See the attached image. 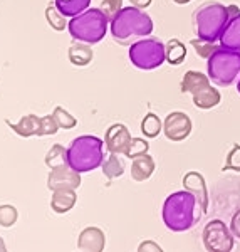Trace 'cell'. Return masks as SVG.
Listing matches in <instances>:
<instances>
[{
  "label": "cell",
  "instance_id": "1",
  "mask_svg": "<svg viewBox=\"0 0 240 252\" xmlns=\"http://www.w3.org/2000/svg\"><path fill=\"white\" fill-rule=\"evenodd\" d=\"M203 215L205 214L202 212L197 197L188 190L168 195L161 212L163 223L172 232H186L193 229L202 220Z\"/></svg>",
  "mask_w": 240,
  "mask_h": 252
},
{
  "label": "cell",
  "instance_id": "2",
  "mask_svg": "<svg viewBox=\"0 0 240 252\" xmlns=\"http://www.w3.org/2000/svg\"><path fill=\"white\" fill-rule=\"evenodd\" d=\"M153 20L143 9L123 7L109 20V31L115 42L121 46H131L136 40L148 37L153 32Z\"/></svg>",
  "mask_w": 240,
  "mask_h": 252
},
{
  "label": "cell",
  "instance_id": "3",
  "mask_svg": "<svg viewBox=\"0 0 240 252\" xmlns=\"http://www.w3.org/2000/svg\"><path fill=\"white\" fill-rule=\"evenodd\" d=\"M230 19V7H225L217 0L203 2L192 14V26L198 39L217 42Z\"/></svg>",
  "mask_w": 240,
  "mask_h": 252
},
{
  "label": "cell",
  "instance_id": "4",
  "mask_svg": "<svg viewBox=\"0 0 240 252\" xmlns=\"http://www.w3.org/2000/svg\"><path fill=\"white\" fill-rule=\"evenodd\" d=\"M104 160V141L97 136H77L67 146V163L72 170L86 173L101 166Z\"/></svg>",
  "mask_w": 240,
  "mask_h": 252
},
{
  "label": "cell",
  "instance_id": "5",
  "mask_svg": "<svg viewBox=\"0 0 240 252\" xmlns=\"http://www.w3.org/2000/svg\"><path fill=\"white\" fill-rule=\"evenodd\" d=\"M109 19L104 14L103 9H86L83 14L71 17L67 24V31L71 37L77 42H84L89 46L101 42L104 39L109 27Z\"/></svg>",
  "mask_w": 240,
  "mask_h": 252
},
{
  "label": "cell",
  "instance_id": "6",
  "mask_svg": "<svg viewBox=\"0 0 240 252\" xmlns=\"http://www.w3.org/2000/svg\"><path fill=\"white\" fill-rule=\"evenodd\" d=\"M207 76L220 88L232 86L240 76V51L218 46L207 59Z\"/></svg>",
  "mask_w": 240,
  "mask_h": 252
},
{
  "label": "cell",
  "instance_id": "7",
  "mask_svg": "<svg viewBox=\"0 0 240 252\" xmlns=\"http://www.w3.org/2000/svg\"><path fill=\"white\" fill-rule=\"evenodd\" d=\"M181 93H190L193 104L198 109H211L220 103L222 96L218 89L211 86L210 78L198 71H186L180 84Z\"/></svg>",
  "mask_w": 240,
  "mask_h": 252
},
{
  "label": "cell",
  "instance_id": "8",
  "mask_svg": "<svg viewBox=\"0 0 240 252\" xmlns=\"http://www.w3.org/2000/svg\"><path fill=\"white\" fill-rule=\"evenodd\" d=\"M129 61L138 69L153 71L166 61L165 44L156 37H143L131 44Z\"/></svg>",
  "mask_w": 240,
  "mask_h": 252
},
{
  "label": "cell",
  "instance_id": "9",
  "mask_svg": "<svg viewBox=\"0 0 240 252\" xmlns=\"http://www.w3.org/2000/svg\"><path fill=\"white\" fill-rule=\"evenodd\" d=\"M5 123L9 125L10 129H14V131L22 138L56 135L59 129V126L56 123L52 115H47V116L27 115V116H24L19 123H10L9 120H5Z\"/></svg>",
  "mask_w": 240,
  "mask_h": 252
},
{
  "label": "cell",
  "instance_id": "10",
  "mask_svg": "<svg viewBox=\"0 0 240 252\" xmlns=\"http://www.w3.org/2000/svg\"><path fill=\"white\" fill-rule=\"evenodd\" d=\"M203 246L207 251L229 252L234 249V234L222 220H210L203 229Z\"/></svg>",
  "mask_w": 240,
  "mask_h": 252
},
{
  "label": "cell",
  "instance_id": "11",
  "mask_svg": "<svg viewBox=\"0 0 240 252\" xmlns=\"http://www.w3.org/2000/svg\"><path fill=\"white\" fill-rule=\"evenodd\" d=\"M163 131L170 141L180 143V141L186 140L190 136V133H192V120L185 113L173 111L165 118Z\"/></svg>",
  "mask_w": 240,
  "mask_h": 252
},
{
  "label": "cell",
  "instance_id": "12",
  "mask_svg": "<svg viewBox=\"0 0 240 252\" xmlns=\"http://www.w3.org/2000/svg\"><path fill=\"white\" fill-rule=\"evenodd\" d=\"M81 187V173L72 170L69 163L59 165L51 168V173L47 177V189L49 190H60V189H71L76 190Z\"/></svg>",
  "mask_w": 240,
  "mask_h": 252
},
{
  "label": "cell",
  "instance_id": "13",
  "mask_svg": "<svg viewBox=\"0 0 240 252\" xmlns=\"http://www.w3.org/2000/svg\"><path fill=\"white\" fill-rule=\"evenodd\" d=\"M129 141H131V135L129 129L124 125L116 123L111 125L106 131L104 145L109 153H118V155H124L126 148H128Z\"/></svg>",
  "mask_w": 240,
  "mask_h": 252
},
{
  "label": "cell",
  "instance_id": "14",
  "mask_svg": "<svg viewBox=\"0 0 240 252\" xmlns=\"http://www.w3.org/2000/svg\"><path fill=\"white\" fill-rule=\"evenodd\" d=\"M230 7V19L220 35V46L240 51V9L237 5Z\"/></svg>",
  "mask_w": 240,
  "mask_h": 252
},
{
  "label": "cell",
  "instance_id": "15",
  "mask_svg": "<svg viewBox=\"0 0 240 252\" xmlns=\"http://www.w3.org/2000/svg\"><path fill=\"white\" fill-rule=\"evenodd\" d=\"M183 187H185V190L192 192L195 197H197L202 212L207 214L210 198H209V190H207V184H205L203 175L198 172H188L183 177Z\"/></svg>",
  "mask_w": 240,
  "mask_h": 252
},
{
  "label": "cell",
  "instance_id": "16",
  "mask_svg": "<svg viewBox=\"0 0 240 252\" xmlns=\"http://www.w3.org/2000/svg\"><path fill=\"white\" fill-rule=\"evenodd\" d=\"M104 246H106L104 232L101 229H97V227H86L79 234V241H77V249L79 251L101 252L104 251Z\"/></svg>",
  "mask_w": 240,
  "mask_h": 252
},
{
  "label": "cell",
  "instance_id": "17",
  "mask_svg": "<svg viewBox=\"0 0 240 252\" xmlns=\"http://www.w3.org/2000/svg\"><path fill=\"white\" fill-rule=\"evenodd\" d=\"M77 202V195L71 189H60L54 190L51 198V207L56 214H67L69 210L74 209Z\"/></svg>",
  "mask_w": 240,
  "mask_h": 252
},
{
  "label": "cell",
  "instance_id": "18",
  "mask_svg": "<svg viewBox=\"0 0 240 252\" xmlns=\"http://www.w3.org/2000/svg\"><path fill=\"white\" fill-rule=\"evenodd\" d=\"M154 166H156L154 165V160L148 155V153L133 158L131 160V178L135 182L148 180L154 172Z\"/></svg>",
  "mask_w": 240,
  "mask_h": 252
},
{
  "label": "cell",
  "instance_id": "19",
  "mask_svg": "<svg viewBox=\"0 0 240 252\" xmlns=\"http://www.w3.org/2000/svg\"><path fill=\"white\" fill-rule=\"evenodd\" d=\"M67 56H69V61H71L72 66L84 67L92 61V58H94V52H92V49H91L89 44L77 42V40H76V42L69 47Z\"/></svg>",
  "mask_w": 240,
  "mask_h": 252
},
{
  "label": "cell",
  "instance_id": "20",
  "mask_svg": "<svg viewBox=\"0 0 240 252\" xmlns=\"http://www.w3.org/2000/svg\"><path fill=\"white\" fill-rule=\"evenodd\" d=\"M101 168H103V173L108 180H115V178L124 173V161L118 157V153H109V155L104 157Z\"/></svg>",
  "mask_w": 240,
  "mask_h": 252
},
{
  "label": "cell",
  "instance_id": "21",
  "mask_svg": "<svg viewBox=\"0 0 240 252\" xmlns=\"http://www.w3.org/2000/svg\"><path fill=\"white\" fill-rule=\"evenodd\" d=\"M54 3L60 14H64L66 17H76L89 9L91 0H54Z\"/></svg>",
  "mask_w": 240,
  "mask_h": 252
},
{
  "label": "cell",
  "instance_id": "22",
  "mask_svg": "<svg viewBox=\"0 0 240 252\" xmlns=\"http://www.w3.org/2000/svg\"><path fill=\"white\" fill-rule=\"evenodd\" d=\"M165 51H166V61L172 66H178L181 64L186 58V47L185 44H181L178 39H170L165 44Z\"/></svg>",
  "mask_w": 240,
  "mask_h": 252
},
{
  "label": "cell",
  "instance_id": "23",
  "mask_svg": "<svg viewBox=\"0 0 240 252\" xmlns=\"http://www.w3.org/2000/svg\"><path fill=\"white\" fill-rule=\"evenodd\" d=\"M46 19H47V24H49V26H51L54 31L62 32L64 29H67L69 20H67L66 15L60 14L59 9L56 7V3H54V2L47 3V7H46Z\"/></svg>",
  "mask_w": 240,
  "mask_h": 252
},
{
  "label": "cell",
  "instance_id": "24",
  "mask_svg": "<svg viewBox=\"0 0 240 252\" xmlns=\"http://www.w3.org/2000/svg\"><path fill=\"white\" fill-rule=\"evenodd\" d=\"M161 129H163L161 120L154 113H148L141 121V131L146 138H156L161 133Z\"/></svg>",
  "mask_w": 240,
  "mask_h": 252
},
{
  "label": "cell",
  "instance_id": "25",
  "mask_svg": "<svg viewBox=\"0 0 240 252\" xmlns=\"http://www.w3.org/2000/svg\"><path fill=\"white\" fill-rule=\"evenodd\" d=\"M67 163V148H64L62 145H54L46 155V165L49 168H54L59 165Z\"/></svg>",
  "mask_w": 240,
  "mask_h": 252
},
{
  "label": "cell",
  "instance_id": "26",
  "mask_svg": "<svg viewBox=\"0 0 240 252\" xmlns=\"http://www.w3.org/2000/svg\"><path fill=\"white\" fill-rule=\"evenodd\" d=\"M148 150H150V143L146 140H143V138H131V141H129L128 148L124 152V157L133 160V158L148 153Z\"/></svg>",
  "mask_w": 240,
  "mask_h": 252
},
{
  "label": "cell",
  "instance_id": "27",
  "mask_svg": "<svg viewBox=\"0 0 240 252\" xmlns=\"http://www.w3.org/2000/svg\"><path fill=\"white\" fill-rule=\"evenodd\" d=\"M52 116H54L56 123H58V126H59V129H71V128H74V126H77L76 118L72 116L69 111H66L64 108H60V106H58L54 109Z\"/></svg>",
  "mask_w": 240,
  "mask_h": 252
},
{
  "label": "cell",
  "instance_id": "28",
  "mask_svg": "<svg viewBox=\"0 0 240 252\" xmlns=\"http://www.w3.org/2000/svg\"><path fill=\"white\" fill-rule=\"evenodd\" d=\"M19 219V214H17V209L14 205H0V227H9L15 225Z\"/></svg>",
  "mask_w": 240,
  "mask_h": 252
},
{
  "label": "cell",
  "instance_id": "29",
  "mask_svg": "<svg viewBox=\"0 0 240 252\" xmlns=\"http://www.w3.org/2000/svg\"><path fill=\"white\" fill-rule=\"evenodd\" d=\"M190 44H192V47L195 49L197 56H200L203 59H209L211 56V52L218 47V46H215V42H209V40H203V39H193Z\"/></svg>",
  "mask_w": 240,
  "mask_h": 252
},
{
  "label": "cell",
  "instance_id": "30",
  "mask_svg": "<svg viewBox=\"0 0 240 252\" xmlns=\"http://www.w3.org/2000/svg\"><path fill=\"white\" fill-rule=\"evenodd\" d=\"M223 170H234V172H240V145L232 146L229 155H227Z\"/></svg>",
  "mask_w": 240,
  "mask_h": 252
},
{
  "label": "cell",
  "instance_id": "31",
  "mask_svg": "<svg viewBox=\"0 0 240 252\" xmlns=\"http://www.w3.org/2000/svg\"><path fill=\"white\" fill-rule=\"evenodd\" d=\"M123 2L124 0H103V2H101V9H103V12L109 19H111L116 12H120L123 9Z\"/></svg>",
  "mask_w": 240,
  "mask_h": 252
},
{
  "label": "cell",
  "instance_id": "32",
  "mask_svg": "<svg viewBox=\"0 0 240 252\" xmlns=\"http://www.w3.org/2000/svg\"><path fill=\"white\" fill-rule=\"evenodd\" d=\"M230 230H232V234H234V237H237L240 241V209L234 214V217H232Z\"/></svg>",
  "mask_w": 240,
  "mask_h": 252
},
{
  "label": "cell",
  "instance_id": "33",
  "mask_svg": "<svg viewBox=\"0 0 240 252\" xmlns=\"http://www.w3.org/2000/svg\"><path fill=\"white\" fill-rule=\"evenodd\" d=\"M138 251H140V252H145V251H150V252H161L163 249H161V247L158 246L156 242H153V241H145V242H141V244H140Z\"/></svg>",
  "mask_w": 240,
  "mask_h": 252
},
{
  "label": "cell",
  "instance_id": "34",
  "mask_svg": "<svg viewBox=\"0 0 240 252\" xmlns=\"http://www.w3.org/2000/svg\"><path fill=\"white\" fill-rule=\"evenodd\" d=\"M133 7H138V9H146V7L151 5L153 0H129Z\"/></svg>",
  "mask_w": 240,
  "mask_h": 252
},
{
  "label": "cell",
  "instance_id": "35",
  "mask_svg": "<svg viewBox=\"0 0 240 252\" xmlns=\"http://www.w3.org/2000/svg\"><path fill=\"white\" fill-rule=\"evenodd\" d=\"M175 3H178V5H186V3H190L192 0H173Z\"/></svg>",
  "mask_w": 240,
  "mask_h": 252
},
{
  "label": "cell",
  "instance_id": "36",
  "mask_svg": "<svg viewBox=\"0 0 240 252\" xmlns=\"http://www.w3.org/2000/svg\"><path fill=\"white\" fill-rule=\"evenodd\" d=\"M5 251V242L2 241V237H0V252H3Z\"/></svg>",
  "mask_w": 240,
  "mask_h": 252
},
{
  "label": "cell",
  "instance_id": "37",
  "mask_svg": "<svg viewBox=\"0 0 240 252\" xmlns=\"http://www.w3.org/2000/svg\"><path fill=\"white\" fill-rule=\"evenodd\" d=\"M237 91H239V94H240V79H239V84H237Z\"/></svg>",
  "mask_w": 240,
  "mask_h": 252
}]
</instances>
